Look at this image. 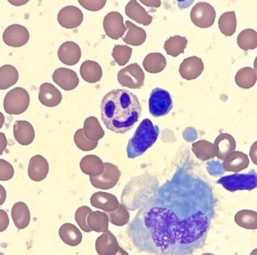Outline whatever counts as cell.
Masks as SVG:
<instances>
[{
  "mask_svg": "<svg viewBox=\"0 0 257 255\" xmlns=\"http://www.w3.org/2000/svg\"><path fill=\"white\" fill-rule=\"evenodd\" d=\"M216 203L208 183L180 168L138 212L129 237L141 252L192 254L204 246Z\"/></svg>",
  "mask_w": 257,
  "mask_h": 255,
  "instance_id": "6da1fadb",
  "label": "cell"
},
{
  "mask_svg": "<svg viewBox=\"0 0 257 255\" xmlns=\"http://www.w3.org/2000/svg\"><path fill=\"white\" fill-rule=\"evenodd\" d=\"M101 119L109 130L124 134L133 128L142 114L136 95L126 90H113L102 99Z\"/></svg>",
  "mask_w": 257,
  "mask_h": 255,
  "instance_id": "7a4b0ae2",
  "label": "cell"
},
{
  "mask_svg": "<svg viewBox=\"0 0 257 255\" xmlns=\"http://www.w3.org/2000/svg\"><path fill=\"white\" fill-rule=\"evenodd\" d=\"M159 133L158 125H154L149 119H144L128 141L126 152L129 159L143 155L157 141Z\"/></svg>",
  "mask_w": 257,
  "mask_h": 255,
  "instance_id": "3957f363",
  "label": "cell"
},
{
  "mask_svg": "<svg viewBox=\"0 0 257 255\" xmlns=\"http://www.w3.org/2000/svg\"><path fill=\"white\" fill-rule=\"evenodd\" d=\"M217 184L221 185L230 192L236 191H251L257 186V176L255 171L252 170L248 174H234L223 177L217 181Z\"/></svg>",
  "mask_w": 257,
  "mask_h": 255,
  "instance_id": "277c9868",
  "label": "cell"
},
{
  "mask_svg": "<svg viewBox=\"0 0 257 255\" xmlns=\"http://www.w3.org/2000/svg\"><path fill=\"white\" fill-rule=\"evenodd\" d=\"M30 97L28 91L22 88L10 90L4 100V108L9 115L24 114L30 106Z\"/></svg>",
  "mask_w": 257,
  "mask_h": 255,
  "instance_id": "5b68a950",
  "label": "cell"
},
{
  "mask_svg": "<svg viewBox=\"0 0 257 255\" xmlns=\"http://www.w3.org/2000/svg\"><path fill=\"white\" fill-rule=\"evenodd\" d=\"M172 108L173 100L169 92L160 88L152 90L149 98V112L152 116H165Z\"/></svg>",
  "mask_w": 257,
  "mask_h": 255,
  "instance_id": "8992f818",
  "label": "cell"
},
{
  "mask_svg": "<svg viewBox=\"0 0 257 255\" xmlns=\"http://www.w3.org/2000/svg\"><path fill=\"white\" fill-rule=\"evenodd\" d=\"M118 83L130 89H141L145 84V74L137 63H132L118 72Z\"/></svg>",
  "mask_w": 257,
  "mask_h": 255,
  "instance_id": "52a82bcc",
  "label": "cell"
},
{
  "mask_svg": "<svg viewBox=\"0 0 257 255\" xmlns=\"http://www.w3.org/2000/svg\"><path fill=\"white\" fill-rule=\"evenodd\" d=\"M191 20L200 28H208L214 24L216 12L214 8L207 2H199L193 6L190 13Z\"/></svg>",
  "mask_w": 257,
  "mask_h": 255,
  "instance_id": "ba28073f",
  "label": "cell"
},
{
  "mask_svg": "<svg viewBox=\"0 0 257 255\" xmlns=\"http://www.w3.org/2000/svg\"><path fill=\"white\" fill-rule=\"evenodd\" d=\"M120 176V172L117 166L109 162H105L104 170L101 175L90 177V184L94 188L107 190L115 186Z\"/></svg>",
  "mask_w": 257,
  "mask_h": 255,
  "instance_id": "9c48e42d",
  "label": "cell"
},
{
  "mask_svg": "<svg viewBox=\"0 0 257 255\" xmlns=\"http://www.w3.org/2000/svg\"><path fill=\"white\" fill-rule=\"evenodd\" d=\"M30 40L28 29L20 24H12L4 31L3 40L8 46L20 47L25 46Z\"/></svg>",
  "mask_w": 257,
  "mask_h": 255,
  "instance_id": "30bf717a",
  "label": "cell"
},
{
  "mask_svg": "<svg viewBox=\"0 0 257 255\" xmlns=\"http://www.w3.org/2000/svg\"><path fill=\"white\" fill-rule=\"evenodd\" d=\"M103 27L106 36L115 40L122 38L127 29L123 16L117 12H110L104 17Z\"/></svg>",
  "mask_w": 257,
  "mask_h": 255,
  "instance_id": "8fae6325",
  "label": "cell"
},
{
  "mask_svg": "<svg viewBox=\"0 0 257 255\" xmlns=\"http://www.w3.org/2000/svg\"><path fill=\"white\" fill-rule=\"evenodd\" d=\"M57 20L63 28H77L83 21V14L79 8L68 6L62 8L59 12Z\"/></svg>",
  "mask_w": 257,
  "mask_h": 255,
  "instance_id": "7c38bea8",
  "label": "cell"
},
{
  "mask_svg": "<svg viewBox=\"0 0 257 255\" xmlns=\"http://www.w3.org/2000/svg\"><path fill=\"white\" fill-rule=\"evenodd\" d=\"M53 81L65 91H71L75 90L79 83L77 74L73 70L60 67L53 72Z\"/></svg>",
  "mask_w": 257,
  "mask_h": 255,
  "instance_id": "4fadbf2b",
  "label": "cell"
},
{
  "mask_svg": "<svg viewBox=\"0 0 257 255\" xmlns=\"http://www.w3.org/2000/svg\"><path fill=\"white\" fill-rule=\"evenodd\" d=\"M204 69V64L202 59L198 57L192 56L186 58L180 66V73L184 79L193 80L201 75Z\"/></svg>",
  "mask_w": 257,
  "mask_h": 255,
  "instance_id": "5bb4252c",
  "label": "cell"
},
{
  "mask_svg": "<svg viewBox=\"0 0 257 255\" xmlns=\"http://www.w3.org/2000/svg\"><path fill=\"white\" fill-rule=\"evenodd\" d=\"M58 57L64 64L73 66L79 63L81 57V49L75 42H66L59 47Z\"/></svg>",
  "mask_w": 257,
  "mask_h": 255,
  "instance_id": "9a60e30c",
  "label": "cell"
},
{
  "mask_svg": "<svg viewBox=\"0 0 257 255\" xmlns=\"http://www.w3.org/2000/svg\"><path fill=\"white\" fill-rule=\"evenodd\" d=\"M49 171L48 161L43 156L37 155L30 159L28 166V176L34 182H40L44 180Z\"/></svg>",
  "mask_w": 257,
  "mask_h": 255,
  "instance_id": "2e32d148",
  "label": "cell"
},
{
  "mask_svg": "<svg viewBox=\"0 0 257 255\" xmlns=\"http://www.w3.org/2000/svg\"><path fill=\"white\" fill-rule=\"evenodd\" d=\"M38 98L43 106L55 108L61 104L62 94L53 84L44 83L40 86Z\"/></svg>",
  "mask_w": 257,
  "mask_h": 255,
  "instance_id": "e0dca14e",
  "label": "cell"
},
{
  "mask_svg": "<svg viewBox=\"0 0 257 255\" xmlns=\"http://www.w3.org/2000/svg\"><path fill=\"white\" fill-rule=\"evenodd\" d=\"M235 139L228 133H221L215 139L213 144L215 155L221 160H224L226 156L235 151Z\"/></svg>",
  "mask_w": 257,
  "mask_h": 255,
  "instance_id": "ac0fdd59",
  "label": "cell"
},
{
  "mask_svg": "<svg viewBox=\"0 0 257 255\" xmlns=\"http://www.w3.org/2000/svg\"><path fill=\"white\" fill-rule=\"evenodd\" d=\"M14 135L20 145H30L35 139L34 127L28 121H16L14 125Z\"/></svg>",
  "mask_w": 257,
  "mask_h": 255,
  "instance_id": "d6986e66",
  "label": "cell"
},
{
  "mask_svg": "<svg viewBox=\"0 0 257 255\" xmlns=\"http://www.w3.org/2000/svg\"><path fill=\"white\" fill-rule=\"evenodd\" d=\"M223 164L225 172L238 173L248 167L249 160L246 154L240 151H233L226 156Z\"/></svg>",
  "mask_w": 257,
  "mask_h": 255,
  "instance_id": "ffe728a7",
  "label": "cell"
},
{
  "mask_svg": "<svg viewBox=\"0 0 257 255\" xmlns=\"http://www.w3.org/2000/svg\"><path fill=\"white\" fill-rule=\"evenodd\" d=\"M125 13L132 20L143 26H149L153 20L152 16H150L145 8L136 0H132L127 4Z\"/></svg>",
  "mask_w": 257,
  "mask_h": 255,
  "instance_id": "44dd1931",
  "label": "cell"
},
{
  "mask_svg": "<svg viewBox=\"0 0 257 255\" xmlns=\"http://www.w3.org/2000/svg\"><path fill=\"white\" fill-rule=\"evenodd\" d=\"M90 201L92 206L107 212L114 211L118 205V201L114 195L101 191L94 193L90 197Z\"/></svg>",
  "mask_w": 257,
  "mask_h": 255,
  "instance_id": "7402d4cb",
  "label": "cell"
},
{
  "mask_svg": "<svg viewBox=\"0 0 257 255\" xmlns=\"http://www.w3.org/2000/svg\"><path fill=\"white\" fill-rule=\"evenodd\" d=\"M82 172L90 177L100 176L104 170V163L96 155H88L84 157L80 162Z\"/></svg>",
  "mask_w": 257,
  "mask_h": 255,
  "instance_id": "603a6c76",
  "label": "cell"
},
{
  "mask_svg": "<svg viewBox=\"0 0 257 255\" xmlns=\"http://www.w3.org/2000/svg\"><path fill=\"white\" fill-rule=\"evenodd\" d=\"M59 235L61 239L67 245L77 246L81 243L83 235L81 231L73 224H63L59 230Z\"/></svg>",
  "mask_w": 257,
  "mask_h": 255,
  "instance_id": "cb8c5ba5",
  "label": "cell"
},
{
  "mask_svg": "<svg viewBox=\"0 0 257 255\" xmlns=\"http://www.w3.org/2000/svg\"><path fill=\"white\" fill-rule=\"evenodd\" d=\"M95 248L98 254H114L118 250V244L114 236L110 231H106L97 238Z\"/></svg>",
  "mask_w": 257,
  "mask_h": 255,
  "instance_id": "d4e9b609",
  "label": "cell"
},
{
  "mask_svg": "<svg viewBox=\"0 0 257 255\" xmlns=\"http://www.w3.org/2000/svg\"><path fill=\"white\" fill-rule=\"evenodd\" d=\"M12 219L18 229H24L30 223L31 214L28 205L24 202H18L12 209Z\"/></svg>",
  "mask_w": 257,
  "mask_h": 255,
  "instance_id": "484cf974",
  "label": "cell"
},
{
  "mask_svg": "<svg viewBox=\"0 0 257 255\" xmlns=\"http://www.w3.org/2000/svg\"><path fill=\"white\" fill-rule=\"evenodd\" d=\"M80 73L85 81L94 83L101 79L102 69L96 61L87 60L82 63L80 67Z\"/></svg>",
  "mask_w": 257,
  "mask_h": 255,
  "instance_id": "4316f807",
  "label": "cell"
},
{
  "mask_svg": "<svg viewBox=\"0 0 257 255\" xmlns=\"http://www.w3.org/2000/svg\"><path fill=\"white\" fill-rule=\"evenodd\" d=\"M126 27L128 29L126 36L122 38V40L127 44L133 46H139L143 45L147 40V33L144 29L140 28L137 25L127 20Z\"/></svg>",
  "mask_w": 257,
  "mask_h": 255,
  "instance_id": "83f0119b",
  "label": "cell"
},
{
  "mask_svg": "<svg viewBox=\"0 0 257 255\" xmlns=\"http://www.w3.org/2000/svg\"><path fill=\"white\" fill-rule=\"evenodd\" d=\"M83 133L86 139L94 142L99 141L105 133L98 119L94 116L88 117L85 119Z\"/></svg>",
  "mask_w": 257,
  "mask_h": 255,
  "instance_id": "f1b7e54d",
  "label": "cell"
},
{
  "mask_svg": "<svg viewBox=\"0 0 257 255\" xmlns=\"http://www.w3.org/2000/svg\"><path fill=\"white\" fill-rule=\"evenodd\" d=\"M167 64L166 57L160 53H151L145 57L143 66L150 73H158L163 71Z\"/></svg>",
  "mask_w": 257,
  "mask_h": 255,
  "instance_id": "f546056e",
  "label": "cell"
},
{
  "mask_svg": "<svg viewBox=\"0 0 257 255\" xmlns=\"http://www.w3.org/2000/svg\"><path fill=\"white\" fill-rule=\"evenodd\" d=\"M256 79V69L250 67H243L238 70L235 77L236 85L242 89H250L253 87Z\"/></svg>",
  "mask_w": 257,
  "mask_h": 255,
  "instance_id": "4dcf8cb0",
  "label": "cell"
},
{
  "mask_svg": "<svg viewBox=\"0 0 257 255\" xmlns=\"http://www.w3.org/2000/svg\"><path fill=\"white\" fill-rule=\"evenodd\" d=\"M87 224L92 231L106 232L108 228V217L100 211H92L87 216Z\"/></svg>",
  "mask_w": 257,
  "mask_h": 255,
  "instance_id": "1f68e13d",
  "label": "cell"
},
{
  "mask_svg": "<svg viewBox=\"0 0 257 255\" xmlns=\"http://www.w3.org/2000/svg\"><path fill=\"white\" fill-rule=\"evenodd\" d=\"M0 90H5L15 85L19 79L17 69L12 65H5L0 68Z\"/></svg>",
  "mask_w": 257,
  "mask_h": 255,
  "instance_id": "d6a6232c",
  "label": "cell"
},
{
  "mask_svg": "<svg viewBox=\"0 0 257 255\" xmlns=\"http://www.w3.org/2000/svg\"><path fill=\"white\" fill-rule=\"evenodd\" d=\"M188 45V40L185 37L176 36L166 41L164 49L168 55L176 57L184 53Z\"/></svg>",
  "mask_w": 257,
  "mask_h": 255,
  "instance_id": "836d02e7",
  "label": "cell"
},
{
  "mask_svg": "<svg viewBox=\"0 0 257 255\" xmlns=\"http://www.w3.org/2000/svg\"><path fill=\"white\" fill-rule=\"evenodd\" d=\"M219 28L225 36H232L236 30V18L235 12H227L219 18Z\"/></svg>",
  "mask_w": 257,
  "mask_h": 255,
  "instance_id": "e575fe53",
  "label": "cell"
},
{
  "mask_svg": "<svg viewBox=\"0 0 257 255\" xmlns=\"http://www.w3.org/2000/svg\"><path fill=\"white\" fill-rule=\"evenodd\" d=\"M237 44L242 50L255 49L257 46V34L252 29L242 30L237 37Z\"/></svg>",
  "mask_w": 257,
  "mask_h": 255,
  "instance_id": "d590c367",
  "label": "cell"
},
{
  "mask_svg": "<svg viewBox=\"0 0 257 255\" xmlns=\"http://www.w3.org/2000/svg\"><path fill=\"white\" fill-rule=\"evenodd\" d=\"M133 49L128 46L116 45L113 48L112 55L114 61L120 66L127 64L131 59Z\"/></svg>",
  "mask_w": 257,
  "mask_h": 255,
  "instance_id": "8d00e7d4",
  "label": "cell"
},
{
  "mask_svg": "<svg viewBox=\"0 0 257 255\" xmlns=\"http://www.w3.org/2000/svg\"><path fill=\"white\" fill-rule=\"evenodd\" d=\"M192 149L197 157L201 159L215 157L213 145L210 142L199 141L193 144Z\"/></svg>",
  "mask_w": 257,
  "mask_h": 255,
  "instance_id": "74e56055",
  "label": "cell"
},
{
  "mask_svg": "<svg viewBox=\"0 0 257 255\" xmlns=\"http://www.w3.org/2000/svg\"><path fill=\"white\" fill-rule=\"evenodd\" d=\"M74 141L77 147L83 151H90L96 149L98 141H91L86 138L83 133V129H78L74 135Z\"/></svg>",
  "mask_w": 257,
  "mask_h": 255,
  "instance_id": "f35d334b",
  "label": "cell"
},
{
  "mask_svg": "<svg viewBox=\"0 0 257 255\" xmlns=\"http://www.w3.org/2000/svg\"><path fill=\"white\" fill-rule=\"evenodd\" d=\"M92 211V209L90 207L86 206L80 207L76 211L75 215V221L77 222L78 225L79 226V227L86 232L92 231V230L88 227L87 221H86L88 214L91 213Z\"/></svg>",
  "mask_w": 257,
  "mask_h": 255,
  "instance_id": "ab89813d",
  "label": "cell"
},
{
  "mask_svg": "<svg viewBox=\"0 0 257 255\" xmlns=\"http://www.w3.org/2000/svg\"><path fill=\"white\" fill-rule=\"evenodd\" d=\"M107 215L111 223L115 225H124L128 222L129 214L122 206L116 211L107 213Z\"/></svg>",
  "mask_w": 257,
  "mask_h": 255,
  "instance_id": "60d3db41",
  "label": "cell"
},
{
  "mask_svg": "<svg viewBox=\"0 0 257 255\" xmlns=\"http://www.w3.org/2000/svg\"><path fill=\"white\" fill-rule=\"evenodd\" d=\"M79 3L88 11L98 12L104 7L106 1V0H79Z\"/></svg>",
  "mask_w": 257,
  "mask_h": 255,
  "instance_id": "b9f144b4",
  "label": "cell"
},
{
  "mask_svg": "<svg viewBox=\"0 0 257 255\" xmlns=\"http://www.w3.org/2000/svg\"><path fill=\"white\" fill-rule=\"evenodd\" d=\"M0 163H1V176H0V180L2 182H5V181L11 180L14 175L13 166L9 162L6 161L4 159L0 160Z\"/></svg>",
  "mask_w": 257,
  "mask_h": 255,
  "instance_id": "7bdbcfd3",
  "label": "cell"
},
{
  "mask_svg": "<svg viewBox=\"0 0 257 255\" xmlns=\"http://www.w3.org/2000/svg\"><path fill=\"white\" fill-rule=\"evenodd\" d=\"M0 213H1V230L0 231L2 232L5 231L6 228L9 225V218L4 210H1Z\"/></svg>",
  "mask_w": 257,
  "mask_h": 255,
  "instance_id": "ee69618b",
  "label": "cell"
},
{
  "mask_svg": "<svg viewBox=\"0 0 257 255\" xmlns=\"http://www.w3.org/2000/svg\"><path fill=\"white\" fill-rule=\"evenodd\" d=\"M141 2L142 4L148 6V7L156 8H160L162 4L161 2L159 1V0H150H150H145V1L141 0Z\"/></svg>",
  "mask_w": 257,
  "mask_h": 255,
  "instance_id": "f6af8a7d",
  "label": "cell"
},
{
  "mask_svg": "<svg viewBox=\"0 0 257 255\" xmlns=\"http://www.w3.org/2000/svg\"><path fill=\"white\" fill-rule=\"evenodd\" d=\"M9 3L12 4V5L15 6H21L23 5H25V4L28 3L29 2V0H8Z\"/></svg>",
  "mask_w": 257,
  "mask_h": 255,
  "instance_id": "bcb514c9",
  "label": "cell"
},
{
  "mask_svg": "<svg viewBox=\"0 0 257 255\" xmlns=\"http://www.w3.org/2000/svg\"><path fill=\"white\" fill-rule=\"evenodd\" d=\"M6 145H7V141H6L5 135L3 133H1V154L3 153L4 150L5 149Z\"/></svg>",
  "mask_w": 257,
  "mask_h": 255,
  "instance_id": "7dc6e473",
  "label": "cell"
},
{
  "mask_svg": "<svg viewBox=\"0 0 257 255\" xmlns=\"http://www.w3.org/2000/svg\"><path fill=\"white\" fill-rule=\"evenodd\" d=\"M5 193V189H4L3 186H1V205L3 204L4 201H5L6 196H4V194L6 195Z\"/></svg>",
  "mask_w": 257,
  "mask_h": 255,
  "instance_id": "c3c4849f",
  "label": "cell"
}]
</instances>
